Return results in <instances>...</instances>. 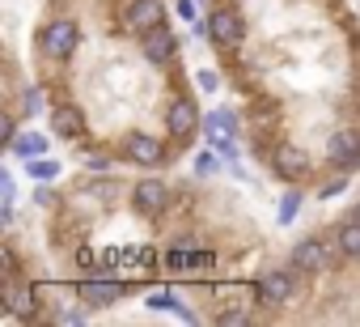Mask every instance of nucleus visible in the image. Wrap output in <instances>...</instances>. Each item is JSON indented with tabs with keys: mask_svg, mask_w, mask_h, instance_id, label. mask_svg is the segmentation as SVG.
<instances>
[{
	"mask_svg": "<svg viewBox=\"0 0 360 327\" xmlns=\"http://www.w3.org/2000/svg\"><path fill=\"white\" fill-rule=\"evenodd\" d=\"M208 35H212V43H217V47H238V43H242V35H246L242 13H233V9H217V13L208 18Z\"/></svg>",
	"mask_w": 360,
	"mask_h": 327,
	"instance_id": "obj_1",
	"label": "nucleus"
},
{
	"mask_svg": "<svg viewBox=\"0 0 360 327\" xmlns=\"http://www.w3.org/2000/svg\"><path fill=\"white\" fill-rule=\"evenodd\" d=\"M131 204H136V213H144V217H161L165 204H169V187H165L161 179H144V183H136Z\"/></svg>",
	"mask_w": 360,
	"mask_h": 327,
	"instance_id": "obj_2",
	"label": "nucleus"
},
{
	"mask_svg": "<svg viewBox=\"0 0 360 327\" xmlns=\"http://www.w3.org/2000/svg\"><path fill=\"white\" fill-rule=\"evenodd\" d=\"M161 18H165L161 0H127V9H123L127 30H140V35H148L153 26H161Z\"/></svg>",
	"mask_w": 360,
	"mask_h": 327,
	"instance_id": "obj_3",
	"label": "nucleus"
},
{
	"mask_svg": "<svg viewBox=\"0 0 360 327\" xmlns=\"http://www.w3.org/2000/svg\"><path fill=\"white\" fill-rule=\"evenodd\" d=\"M330 264H335V247H330V242L309 238V242H297V251H292V268H305V272H326Z\"/></svg>",
	"mask_w": 360,
	"mask_h": 327,
	"instance_id": "obj_4",
	"label": "nucleus"
},
{
	"mask_svg": "<svg viewBox=\"0 0 360 327\" xmlns=\"http://www.w3.org/2000/svg\"><path fill=\"white\" fill-rule=\"evenodd\" d=\"M43 51H47L51 60H68V56L77 51V26H72V22H51V26L43 30Z\"/></svg>",
	"mask_w": 360,
	"mask_h": 327,
	"instance_id": "obj_5",
	"label": "nucleus"
},
{
	"mask_svg": "<svg viewBox=\"0 0 360 327\" xmlns=\"http://www.w3.org/2000/svg\"><path fill=\"white\" fill-rule=\"evenodd\" d=\"M326 157L335 161V166H356L360 161V132L356 128H343V132H335L330 140H326Z\"/></svg>",
	"mask_w": 360,
	"mask_h": 327,
	"instance_id": "obj_6",
	"label": "nucleus"
},
{
	"mask_svg": "<svg viewBox=\"0 0 360 327\" xmlns=\"http://www.w3.org/2000/svg\"><path fill=\"white\" fill-rule=\"evenodd\" d=\"M165 128H169L174 136H191V132L200 128V111H195V102H191V98H174V102L165 106Z\"/></svg>",
	"mask_w": 360,
	"mask_h": 327,
	"instance_id": "obj_7",
	"label": "nucleus"
},
{
	"mask_svg": "<svg viewBox=\"0 0 360 327\" xmlns=\"http://www.w3.org/2000/svg\"><path fill=\"white\" fill-rule=\"evenodd\" d=\"M127 157L136 161V166H157V161L165 157V149H161L157 136H148V132H131V136H127Z\"/></svg>",
	"mask_w": 360,
	"mask_h": 327,
	"instance_id": "obj_8",
	"label": "nucleus"
},
{
	"mask_svg": "<svg viewBox=\"0 0 360 327\" xmlns=\"http://www.w3.org/2000/svg\"><path fill=\"white\" fill-rule=\"evenodd\" d=\"M276 171H280L284 179H305V175H309V157H305L297 144H280V149H276Z\"/></svg>",
	"mask_w": 360,
	"mask_h": 327,
	"instance_id": "obj_9",
	"label": "nucleus"
},
{
	"mask_svg": "<svg viewBox=\"0 0 360 327\" xmlns=\"http://www.w3.org/2000/svg\"><path fill=\"white\" fill-rule=\"evenodd\" d=\"M169 56H174V35L161 30V26H153L144 35V60L148 64H169Z\"/></svg>",
	"mask_w": 360,
	"mask_h": 327,
	"instance_id": "obj_10",
	"label": "nucleus"
},
{
	"mask_svg": "<svg viewBox=\"0 0 360 327\" xmlns=\"http://www.w3.org/2000/svg\"><path fill=\"white\" fill-rule=\"evenodd\" d=\"M259 293H263V302H288V297H292V276H288L284 268H276V272H263V280H259Z\"/></svg>",
	"mask_w": 360,
	"mask_h": 327,
	"instance_id": "obj_11",
	"label": "nucleus"
},
{
	"mask_svg": "<svg viewBox=\"0 0 360 327\" xmlns=\"http://www.w3.org/2000/svg\"><path fill=\"white\" fill-rule=\"evenodd\" d=\"M51 128H56L64 140H72V136L85 132V115H81L77 106H56V111H51Z\"/></svg>",
	"mask_w": 360,
	"mask_h": 327,
	"instance_id": "obj_12",
	"label": "nucleus"
},
{
	"mask_svg": "<svg viewBox=\"0 0 360 327\" xmlns=\"http://www.w3.org/2000/svg\"><path fill=\"white\" fill-rule=\"evenodd\" d=\"M204 128H208V136L225 149V153H233V144H229V132H233V115L229 111H217V115H208L204 119Z\"/></svg>",
	"mask_w": 360,
	"mask_h": 327,
	"instance_id": "obj_13",
	"label": "nucleus"
},
{
	"mask_svg": "<svg viewBox=\"0 0 360 327\" xmlns=\"http://www.w3.org/2000/svg\"><path fill=\"white\" fill-rule=\"evenodd\" d=\"M5 302H9V310L22 314V319L34 314V289H30V285H5Z\"/></svg>",
	"mask_w": 360,
	"mask_h": 327,
	"instance_id": "obj_14",
	"label": "nucleus"
},
{
	"mask_svg": "<svg viewBox=\"0 0 360 327\" xmlns=\"http://www.w3.org/2000/svg\"><path fill=\"white\" fill-rule=\"evenodd\" d=\"M119 293H123V289H119V285H110V280H102V285H98V280H89V285L81 289V297H85V302H94V306H110Z\"/></svg>",
	"mask_w": 360,
	"mask_h": 327,
	"instance_id": "obj_15",
	"label": "nucleus"
},
{
	"mask_svg": "<svg viewBox=\"0 0 360 327\" xmlns=\"http://www.w3.org/2000/svg\"><path fill=\"white\" fill-rule=\"evenodd\" d=\"M335 242H339V251H343V255L360 259V221L352 217L347 226H339V238H335Z\"/></svg>",
	"mask_w": 360,
	"mask_h": 327,
	"instance_id": "obj_16",
	"label": "nucleus"
},
{
	"mask_svg": "<svg viewBox=\"0 0 360 327\" xmlns=\"http://www.w3.org/2000/svg\"><path fill=\"white\" fill-rule=\"evenodd\" d=\"M43 149H47L43 136H13V153H22V157H43Z\"/></svg>",
	"mask_w": 360,
	"mask_h": 327,
	"instance_id": "obj_17",
	"label": "nucleus"
},
{
	"mask_svg": "<svg viewBox=\"0 0 360 327\" xmlns=\"http://www.w3.org/2000/svg\"><path fill=\"white\" fill-rule=\"evenodd\" d=\"M26 171H30V179H56V175H60V166H56L51 157H30Z\"/></svg>",
	"mask_w": 360,
	"mask_h": 327,
	"instance_id": "obj_18",
	"label": "nucleus"
},
{
	"mask_svg": "<svg viewBox=\"0 0 360 327\" xmlns=\"http://www.w3.org/2000/svg\"><path fill=\"white\" fill-rule=\"evenodd\" d=\"M297 209H301V196H297V192H288V196H284V204H280V221H292V217H297Z\"/></svg>",
	"mask_w": 360,
	"mask_h": 327,
	"instance_id": "obj_19",
	"label": "nucleus"
},
{
	"mask_svg": "<svg viewBox=\"0 0 360 327\" xmlns=\"http://www.w3.org/2000/svg\"><path fill=\"white\" fill-rule=\"evenodd\" d=\"M148 306H153V310H174V306H178V297H174V293H153V297H148Z\"/></svg>",
	"mask_w": 360,
	"mask_h": 327,
	"instance_id": "obj_20",
	"label": "nucleus"
},
{
	"mask_svg": "<svg viewBox=\"0 0 360 327\" xmlns=\"http://www.w3.org/2000/svg\"><path fill=\"white\" fill-rule=\"evenodd\" d=\"M43 111V90H26V115H39Z\"/></svg>",
	"mask_w": 360,
	"mask_h": 327,
	"instance_id": "obj_21",
	"label": "nucleus"
},
{
	"mask_svg": "<svg viewBox=\"0 0 360 327\" xmlns=\"http://www.w3.org/2000/svg\"><path fill=\"white\" fill-rule=\"evenodd\" d=\"M195 171H200V175H212V171H217V157H212V153H200V157H195Z\"/></svg>",
	"mask_w": 360,
	"mask_h": 327,
	"instance_id": "obj_22",
	"label": "nucleus"
},
{
	"mask_svg": "<svg viewBox=\"0 0 360 327\" xmlns=\"http://www.w3.org/2000/svg\"><path fill=\"white\" fill-rule=\"evenodd\" d=\"M242 319H246V310H225L221 314V323H242Z\"/></svg>",
	"mask_w": 360,
	"mask_h": 327,
	"instance_id": "obj_23",
	"label": "nucleus"
},
{
	"mask_svg": "<svg viewBox=\"0 0 360 327\" xmlns=\"http://www.w3.org/2000/svg\"><path fill=\"white\" fill-rule=\"evenodd\" d=\"M352 217H356V221H360V200H356V213H352Z\"/></svg>",
	"mask_w": 360,
	"mask_h": 327,
	"instance_id": "obj_24",
	"label": "nucleus"
}]
</instances>
